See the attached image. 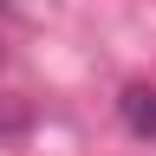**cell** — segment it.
I'll return each instance as SVG.
<instances>
[{
	"instance_id": "1",
	"label": "cell",
	"mask_w": 156,
	"mask_h": 156,
	"mask_svg": "<svg viewBox=\"0 0 156 156\" xmlns=\"http://www.w3.org/2000/svg\"><path fill=\"white\" fill-rule=\"evenodd\" d=\"M117 117H124V130H130V136L156 143V85H124V98H117Z\"/></svg>"
}]
</instances>
